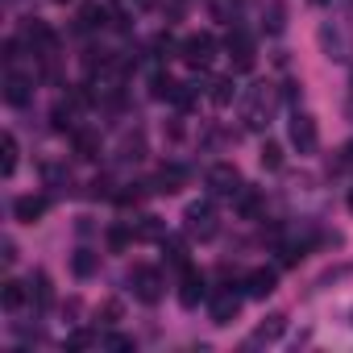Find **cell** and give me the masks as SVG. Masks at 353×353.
<instances>
[{"mask_svg":"<svg viewBox=\"0 0 353 353\" xmlns=\"http://www.w3.org/2000/svg\"><path fill=\"white\" fill-rule=\"evenodd\" d=\"M71 266H75V274H79V279H88V274H96V270H100V254H92V250H79Z\"/></svg>","mask_w":353,"mask_h":353,"instance_id":"23","label":"cell"},{"mask_svg":"<svg viewBox=\"0 0 353 353\" xmlns=\"http://www.w3.org/2000/svg\"><path fill=\"white\" fill-rule=\"evenodd\" d=\"M30 295L38 299V307H50V303H54V291H50V274H46V270H34V279H30Z\"/></svg>","mask_w":353,"mask_h":353,"instance_id":"16","label":"cell"},{"mask_svg":"<svg viewBox=\"0 0 353 353\" xmlns=\"http://www.w3.org/2000/svg\"><path fill=\"white\" fill-rule=\"evenodd\" d=\"M129 287H133V295H137L141 303H158L162 291H166V279H162L154 266H133V270H129Z\"/></svg>","mask_w":353,"mask_h":353,"instance_id":"3","label":"cell"},{"mask_svg":"<svg viewBox=\"0 0 353 353\" xmlns=\"http://www.w3.org/2000/svg\"><path fill=\"white\" fill-rule=\"evenodd\" d=\"M283 332H287V316H283V312H274V316H266V320L254 328L250 345H270V341H279Z\"/></svg>","mask_w":353,"mask_h":353,"instance_id":"14","label":"cell"},{"mask_svg":"<svg viewBox=\"0 0 353 353\" xmlns=\"http://www.w3.org/2000/svg\"><path fill=\"white\" fill-rule=\"evenodd\" d=\"M183 229H188V237L212 241V237H216V229H221L212 200H192V204H188V212H183Z\"/></svg>","mask_w":353,"mask_h":353,"instance_id":"2","label":"cell"},{"mask_svg":"<svg viewBox=\"0 0 353 353\" xmlns=\"http://www.w3.org/2000/svg\"><path fill=\"white\" fill-rule=\"evenodd\" d=\"M179 54H183V63H188V67L204 71V67L216 59V38H212V34H192V38L183 42V50H179Z\"/></svg>","mask_w":353,"mask_h":353,"instance_id":"6","label":"cell"},{"mask_svg":"<svg viewBox=\"0 0 353 353\" xmlns=\"http://www.w3.org/2000/svg\"><path fill=\"white\" fill-rule=\"evenodd\" d=\"M287 133H291V145L299 150V154H316V145H320V133H316V117L312 112H291V125H287Z\"/></svg>","mask_w":353,"mask_h":353,"instance_id":"5","label":"cell"},{"mask_svg":"<svg viewBox=\"0 0 353 353\" xmlns=\"http://www.w3.org/2000/svg\"><path fill=\"white\" fill-rule=\"evenodd\" d=\"M75 154L79 158H100V137L92 129H75Z\"/></svg>","mask_w":353,"mask_h":353,"instance_id":"18","label":"cell"},{"mask_svg":"<svg viewBox=\"0 0 353 353\" xmlns=\"http://www.w3.org/2000/svg\"><path fill=\"white\" fill-rule=\"evenodd\" d=\"M233 96H237V88H233V79H212V92H208V100H212L216 108H225V104H233Z\"/></svg>","mask_w":353,"mask_h":353,"instance_id":"21","label":"cell"},{"mask_svg":"<svg viewBox=\"0 0 353 353\" xmlns=\"http://www.w3.org/2000/svg\"><path fill=\"white\" fill-rule=\"evenodd\" d=\"M237 312H241V295L233 287H225V291L212 295V324H233Z\"/></svg>","mask_w":353,"mask_h":353,"instance_id":"10","label":"cell"},{"mask_svg":"<svg viewBox=\"0 0 353 353\" xmlns=\"http://www.w3.org/2000/svg\"><path fill=\"white\" fill-rule=\"evenodd\" d=\"M258 158H262V166H266V170H279V166H283V150H279L274 141H262Z\"/></svg>","mask_w":353,"mask_h":353,"instance_id":"24","label":"cell"},{"mask_svg":"<svg viewBox=\"0 0 353 353\" xmlns=\"http://www.w3.org/2000/svg\"><path fill=\"white\" fill-rule=\"evenodd\" d=\"M67 345H71V349H83V345H92V332H75Z\"/></svg>","mask_w":353,"mask_h":353,"instance_id":"28","label":"cell"},{"mask_svg":"<svg viewBox=\"0 0 353 353\" xmlns=\"http://www.w3.org/2000/svg\"><path fill=\"white\" fill-rule=\"evenodd\" d=\"M345 162H353V145H345Z\"/></svg>","mask_w":353,"mask_h":353,"instance_id":"30","label":"cell"},{"mask_svg":"<svg viewBox=\"0 0 353 353\" xmlns=\"http://www.w3.org/2000/svg\"><path fill=\"white\" fill-rule=\"evenodd\" d=\"M104 345H108V349H133L129 336H104Z\"/></svg>","mask_w":353,"mask_h":353,"instance_id":"27","label":"cell"},{"mask_svg":"<svg viewBox=\"0 0 353 353\" xmlns=\"http://www.w3.org/2000/svg\"><path fill=\"white\" fill-rule=\"evenodd\" d=\"M316 5H328V0H316Z\"/></svg>","mask_w":353,"mask_h":353,"instance_id":"32","label":"cell"},{"mask_svg":"<svg viewBox=\"0 0 353 353\" xmlns=\"http://www.w3.org/2000/svg\"><path fill=\"white\" fill-rule=\"evenodd\" d=\"M5 262H17V245H13L9 237H5Z\"/></svg>","mask_w":353,"mask_h":353,"instance_id":"29","label":"cell"},{"mask_svg":"<svg viewBox=\"0 0 353 353\" xmlns=\"http://www.w3.org/2000/svg\"><path fill=\"white\" fill-rule=\"evenodd\" d=\"M21 38L34 46V54H42V59H50L54 50H59V42H54V30L46 26V21H38V17H30L26 26H21Z\"/></svg>","mask_w":353,"mask_h":353,"instance_id":"7","label":"cell"},{"mask_svg":"<svg viewBox=\"0 0 353 353\" xmlns=\"http://www.w3.org/2000/svg\"><path fill=\"white\" fill-rule=\"evenodd\" d=\"M0 303H5L9 312H17V307L26 303V283H17V279H9V283H5V291H0Z\"/></svg>","mask_w":353,"mask_h":353,"instance_id":"19","label":"cell"},{"mask_svg":"<svg viewBox=\"0 0 353 353\" xmlns=\"http://www.w3.org/2000/svg\"><path fill=\"white\" fill-rule=\"evenodd\" d=\"M349 212H353V188H349Z\"/></svg>","mask_w":353,"mask_h":353,"instance_id":"31","label":"cell"},{"mask_svg":"<svg viewBox=\"0 0 353 353\" xmlns=\"http://www.w3.org/2000/svg\"><path fill=\"white\" fill-rule=\"evenodd\" d=\"M30 96H34V79L26 71H9L5 75V100L13 108H21V104H30Z\"/></svg>","mask_w":353,"mask_h":353,"instance_id":"11","label":"cell"},{"mask_svg":"<svg viewBox=\"0 0 353 353\" xmlns=\"http://www.w3.org/2000/svg\"><path fill=\"white\" fill-rule=\"evenodd\" d=\"M274 287H279V274L266 270V266L250 270V279H245V295L250 299H266V295H274Z\"/></svg>","mask_w":353,"mask_h":353,"instance_id":"13","label":"cell"},{"mask_svg":"<svg viewBox=\"0 0 353 353\" xmlns=\"http://www.w3.org/2000/svg\"><path fill=\"white\" fill-rule=\"evenodd\" d=\"M46 208H50L46 196H17V200H13V216H17L21 225H38V221L46 216Z\"/></svg>","mask_w":353,"mask_h":353,"instance_id":"12","label":"cell"},{"mask_svg":"<svg viewBox=\"0 0 353 353\" xmlns=\"http://www.w3.org/2000/svg\"><path fill=\"white\" fill-rule=\"evenodd\" d=\"M183 179H188V170H179V166H162L154 192H166V196H170V192H179V188H183Z\"/></svg>","mask_w":353,"mask_h":353,"instance_id":"17","label":"cell"},{"mask_svg":"<svg viewBox=\"0 0 353 353\" xmlns=\"http://www.w3.org/2000/svg\"><path fill=\"white\" fill-rule=\"evenodd\" d=\"M212 13H216L221 21H233V13H237V0H212Z\"/></svg>","mask_w":353,"mask_h":353,"instance_id":"26","label":"cell"},{"mask_svg":"<svg viewBox=\"0 0 353 353\" xmlns=\"http://www.w3.org/2000/svg\"><path fill=\"white\" fill-rule=\"evenodd\" d=\"M208 192L212 196H229V200H237V192L245 188L241 183V170L233 166V162H216V166H208Z\"/></svg>","mask_w":353,"mask_h":353,"instance_id":"4","label":"cell"},{"mask_svg":"<svg viewBox=\"0 0 353 353\" xmlns=\"http://www.w3.org/2000/svg\"><path fill=\"white\" fill-rule=\"evenodd\" d=\"M75 112H79V100H59L54 104V125L59 129H75Z\"/></svg>","mask_w":353,"mask_h":353,"instance_id":"22","label":"cell"},{"mask_svg":"<svg viewBox=\"0 0 353 353\" xmlns=\"http://www.w3.org/2000/svg\"><path fill=\"white\" fill-rule=\"evenodd\" d=\"M204 295H208V287H204V274H200V270L188 262V266H183V279H179V303L192 312V307H200V299H204Z\"/></svg>","mask_w":353,"mask_h":353,"instance_id":"8","label":"cell"},{"mask_svg":"<svg viewBox=\"0 0 353 353\" xmlns=\"http://www.w3.org/2000/svg\"><path fill=\"white\" fill-rule=\"evenodd\" d=\"M225 46H229L233 71H250V67H254V42H250V34H245V30H233Z\"/></svg>","mask_w":353,"mask_h":353,"instance_id":"9","label":"cell"},{"mask_svg":"<svg viewBox=\"0 0 353 353\" xmlns=\"http://www.w3.org/2000/svg\"><path fill=\"white\" fill-rule=\"evenodd\" d=\"M54 5H67V0H54Z\"/></svg>","mask_w":353,"mask_h":353,"instance_id":"33","label":"cell"},{"mask_svg":"<svg viewBox=\"0 0 353 353\" xmlns=\"http://www.w3.org/2000/svg\"><path fill=\"white\" fill-rule=\"evenodd\" d=\"M104 21H108V13H104L100 5H83V9H79V30L92 34V30H100Z\"/></svg>","mask_w":353,"mask_h":353,"instance_id":"20","label":"cell"},{"mask_svg":"<svg viewBox=\"0 0 353 353\" xmlns=\"http://www.w3.org/2000/svg\"><path fill=\"white\" fill-rule=\"evenodd\" d=\"M270 112H274V88L270 83H254L241 100V121L245 129H266L270 125Z\"/></svg>","mask_w":353,"mask_h":353,"instance_id":"1","label":"cell"},{"mask_svg":"<svg viewBox=\"0 0 353 353\" xmlns=\"http://www.w3.org/2000/svg\"><path fill=\"white\" fill-rule=\"evenodd\" d=\"M137 237H166V229L158 225V216H141V225H137Z\"/></svg>","mask_w":353,"mask_h":353,"instance_id":"25","label":"cell"},{"mask_svg":"<svg viewBox=\"0 0 353 353\" xmlns=\"http://www.w3.org/2000/svg\"><path fill=\"white\" fill-rule=\"evenodd\" d=\"M13 170H17V137L5 133V137H0V174L13 179Z\"/></svg>","mask_w":353,"mask_h":353,"instance_id":"15","label":"cell"}]
</instances>
